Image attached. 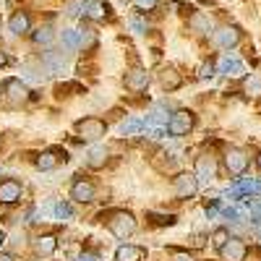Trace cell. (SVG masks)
<instances>
[{
    "instance_id": "obj_1",
    "label": "cell",
    "mask_w": 261,
    "mask_h": 261,
    "mask_svg": "<svg viewBox=\"0 0 261 261\" xmlns=\"http://www.w3.org/2000/svg\"><path fill=\"white\" fill-rule=\"evenodd\" d=\"M107 227H110V232L118 238V241H128L130 235L136 232V217L130 212H113L107 214Z\"/></svg>"
},
{
    "instance_id": "obj_2",
    "label": "cell",
    "mask_w": 261,
    "mask_h": 261,
    "mask_svg": "<svg viewBox=\"0 0 261 261\" xmlns=\"http://www.w3.org/2000/svg\"><path fill=\"white\" fill-rule=\"evenodd\" d=\"M196 128V115L191 110H175L167 120V134L170 136H188Z\"/></svg>"
},
{
    "instance_id": "obj_3",
    "label": "cell",
    "mask_w": 261,
    "mask_h": 261,
    "mask_svg": "<svg viewBox=\"0 0 261 261\" xmlns=\"http://www.w3.org/2000/svg\"><path fill=\"white\" fill-rule=\"evenodd\" d=\"M76 134L81 141H99L107 134V123L99 118H81L76 123Z\"/></svg>"
},
{
    "instance_id": "obj_4",
    "label": "cell",
    "mask_w": 261,
    "mask_h": 261,
    "mask_svg": "<svg viewBox=\"0 0 261 261\" xmlns=\"http://www.w3.org/2000/svg\"><path fill=\"white\" fill-rule=\"evenodd\" d=\"M172 191H175L178 199H193L196 191H199V178L193 172H178L172 178Z\"/></svg>"
},
{
    "instance_id": "obj_5",
    "label": "cell",
    "mask_w": 261,
    "mask_h": 261,
    "mask_svg": "<svg viewBox=\"0 0 261 261\" xmlns=\"http://www.w3.org/2000/svg\"><path fill=\"white\" fill-rule=\"evenodd\" d=\"M0 97H3L8 105H21V102L29 99V89L18 79H8V81H3V92H0Z\"/></svg>"
},
{
    "instance_id": "obj_6",
    "label": "cell",
    "mask_w": 261,
    "mask_h": 261,
    "mask_svg": "<svg viewBox=\"0 0 261 261\" xmlns=\"http://www.w3.org/2000/svg\"><path fill=\"white\" fill-rule=\"evenodd\" d=\"M225 167H227V172L230 175H241V172L248 167V154L243 149H227L225 151Z\"/></svg>"
},
{
    "instance_id": "obj_7",
    "label": "cell",
    "mask_w": 261,
    "mask_h": 261,
    "mask_svg": "<svg viewBox=\"0 0 261 261\" xmlns=\"http://www.w3.org/2000/svg\"><path fill=\"white\" fill-rule=\"evenodd\" d=\"M220 256L225 261H246L248 256V246L243 241H232V238H227V241L220 246Z\"/></svg>"
},
{
    "instance_id": "obj_8",
    "label": "cell",
    "mask_w": 261,
    "mask_h": 261,
    "mask_svg": "<svg viewBox=\"0 0 261 261\" xmlns=\"http://www.w3.org/2000/svg\"><path fill=\"white\" fill-rule=\"evenodd\" d=\"M21 196H24V186L13 178H6L0 180V204H16L21 201Z\"/></svg>"
},
{
    "instance_id": "obj_9",
    "label": "cell",
    "mask_w": 261,
    "mask_h": 261,
    "mask_svg": "<svg viewBox=\"0 0 261 261\" xmlns=\"http://www.w3.org/2000/svg\"><path fill=\"white\" fill-rule=\"evenodd\" d=\"M94 196H97V188H94V183L92 180H73V186H71V199L73 201H79V204H89V201H94Z\"/></svg>"
},
{
    "instance_id": "obj_10",
    "label": "cell",
    "mask_w": 261,
    "mask_h": 261,
    "mask_svg": "<svg viewBox=\"0 0 261 261\" xmlns=\"http://www.w3.org/2000/svg\"><path fill=\"white\" fill-rule=\"evenodd\" d=\"M123 84H125V89H128V92L141 94V92H146V86H149V73H146L144 68H134V71H128V73H125Z\"/></svg>"
},
{
    "instance_id": "obj_11",
    "label": "cell",
    "mask_w": 261,
    "mask_h": 261,
    "mask_svg": "<svg viewBox=\"0 0 261 261\" xmlns=\"http://www.w3.org/2000/svg\"><path fill=\"white\" fill-rule=\"evenodd\" d=\"M84 16L89 21H105V18L113 16V8H110V3H105V0H86Z\"/></svg>"
},
{
    "instance_id": "obj_12",
    "label": "cell",
    "mask_w": 261,
    "mask_h": 261,
    "mask_svg": "<svg viewBox=\"0 0 261 261\" xmlns=\"http://www.w3.org/2000/svg\"><path fill=\"white\" fill-rule=\"evenodd\" d=\"M65 160H68V151L65 149H47V151H42V154L37 157V167L39 170H55Z\"/></svg>"
},
{
    "instance_id": "obj_13",
    "label": "cell",
    "mask_w": 261,
    "mask_h": 261,
    "mask_svg": "<svg viewBox=\"0 0 261 261\" xmlns=\"http://www.w3.org/2000/svg\"><path fill=\"white\" fill-rule=\"evenodd\" d=\"M157 79H160V86L165 92H175V89H180V84H183V79H180V73L172 68V65H167V68H162L160 73H157Z\"/></svg>"
},
{
    "instance_id": "obj_14",
    "label": "cell",
    "mask_w": 261,
    "mask_h": 261,
    "mask_svg": "<svg viewBox=\"0 0 261 261\" xmlns=\"http://www.w3.org/2000/svg\"><path fill=\"white\" fill-rule=\"evenodd\" d=\"M238 39H241V32H238V27H225V29H220V32H214V42L220 47H235L238 45Z\"/></svg>"
},
{
    "instance_id": "obj_15",
    "label": "cell",
    "mask_w": 261,
    "mask_h": 261,
    "mask_svg": "<svg viewBox=\"0 0 261 261\" xmlns=\"http://www.w3.org/2000/svg\"><path fill=\"white\" fill-rule=\"evenodd\" d=\"M58 251V238L55 235H39L34 241V253L37 256H53Z\"/></svg>"
},
{
    "instance_id": "obj_16",
    "label": "cell",
    "mask_w": 261,
    "mask_h": 261,
    "mask_svg": "<svg viewBox=\"0 0 261 261\" xmlns=\"http://www.w3.org/2000/svg\"><path fill=\"white\" fill-rule=\"evenodd\" d=\"M11 32L13 34H27L29 29H32V18H29V13H24V11H16L13 16H11Z\"/></svg>"
},
{
    "instance_id": "obj_17",
    "label": "cell",
    "mask_w": 261,
    "mask_h": 261,
    "mask_svg": "<svg viewBox=\"0 0 261 261\" xmlns=\"http://www.w3.org/2000/svg\"><path fill=\"white\" fill-rule=\"evenodd\" d=\"M188 27H191L193 32H199V34H206V32L212 29V18H209L206 13H201V11H193V13L188 16Z\"/></svg>"
},
{
    "instance_id": "obj_18",
    "label": "cell",
    "mask_w": 261,
    "mask_h": 261,
    "mask_svg": "<svg viewBox=\"0 0 261 261\" xmlns=\"http://www.w3.org/2000/svg\"><path fill=\"white\" fill-rule=\"evenodd\" d=\"M146 256V251L141 246H120L115 251V261H141Z\"/></svg>"
},
{
    "instance_id": "obj_19",
    "label": "cell",
    "mask_w": 261,
    "mask_h": 261,
    "mask_svg": "<svg viewBox=\"0 0 261 261\" xmlns=\"http://www.w3.org/2000/svg\"><path fill=\"white\" fill-rule=\"evenodd\" d=\"M196 178H204V180H212L217 175V167H214V160L212 157H199V162H196V172H193Z\"/></svg>"
},
{
    "instance_id": "obj_20",
    "label": "cell",
    "mask_w": 261,
    "mask_h": 261,
    "mask_svg": "<svg viewBox=\"0 0 261 261\" xmlns=\"http://www.w3.org/2000/svg\"><path fill=\"white\" fill-rule=\"evenodd\" d=\"M105 162H107V149H105V146H97V149L89 151V160H86V165H89V167L97 170V167H102Z\"/></svg>"
},
{
    "instance_id": "obj_21",
    "label": "cell",
    "mask_w": 261,
    "mask_h": 261,
    "mask_svg": "<svg viewBox=\"0 0 261 261\" xmlns=\"http://www.w3.org/2000/svg\"><path fill=\"white\" fill-rule=\"evenodd\" d=\"M32 39H34V45H50L53 42V29H39V32H34L32 34Z\"/></svg>"
},
{
    "instance_id": "obj_22",
    "label": "cell",
    "mask_w": 261,
    "mask_h": 261,
    "mask_svg": "<svg viewBox=\"0 0 261 261\" xmlns=\"http://www.w3.org/2000/svg\"><path fill=\"white\" fill-rule=\"evenodd\" d=\"M246 92L251 94V97H261V81L258 79H246Z\"/></svg>"
},
{
    "instance_id": "obj_23",
    "label": "cell",
    "mask_w": 261,
    "mask_h": 261,
    "mask_svg": "<svg viewBox=\"0 0 261 261\" xmlns=\"http://www.w3.org/2000/svg\"><path fill=\"white\" fill-rule=\"evenodd\" d=\"M227 238H230V232H227V230H217V232L212 235V241H214V246H217V248H220V246L227 241Z\"/></svg>"
},
{
    "instance_id": "obj_24",
    "label": "cell",
    "mask_w": 261,
    "mask_h": 261,
    "mask_svg": "<svg viewBox=\"0 0 261 261\" xmlns=\"http://www.w3.org/2000/svg\"><path fill=\"white\" fill-rule=\"evenodd\" d=\"M134 3H136L139 11H151V8H157L160 0H134Z\"/></svg>"
},
{
    "instance_id": "obj_25",
    "label": "cell",
    "mask_w": 261,
    "mask_h": 261,
    "mask_svg": "<svg viewBox=\"0 0 261 261\" xmlns=\"http://www.w3.org/2000/svg\"><path fill=\"white\" fill-rule=\"evenodd\" d=\"M81 8H84L81 0H73V3L65 6V13H68V16H79V13H81Z\"/></svg>"
},
{
    "instance_id": "obj_26",
    "label": "cell",
    "mask_w": 261,
    "mask_h": 261,
    "mask_svg": "<svg viewBox=\"0 0 261 261\" xmlns=\"http://www.w3.org/2000/svg\"><path fill=\"white\" fill-rule=\"evenodd\" d=\"M212 76H214V68H212V65H201L199 79H212Z\"/></svg>"
},
{
    "instance_id": "obj_27",
    "label": "cell",
    "mask_w": 261,
    "mask_h": 261,
    "mask_svg": "<svg viewBox=\"0 0 261 261\" xmlns=\"http://www.w3.org/2000/svg\"><path fill=\"white\" fill-rule=\"evenodd\" d=\"M11 63V58H8V53H3L0 50V68H6V65Z\"/></svg>"
},
{
    "instance_id": "obj_28",
    "label": "cell",
    "mask_w": 261,
    "mask_h": 261,
    "mask_svg": "<svg viewBox=\"0 0 261 261\" xmlns=\"http://www.w3.org/2000/svg\"><path fill=\"white\" fill-rule=\"evenodd\" d=\"M172 261H193V256H191V253H178Z\"/></svg>"
},
{
    "instance_id": "obj_29",
    "label": "cell",
    "mask_w": 261,
    "mask_h": 261,
    "mask_svg": "<svg viewBox=\"0 0 261 261\" xmlns=\"http://www.w3.org/2000/svg\"><path fill=\"white\" fill-rule=\"evenodd\" d=\"M0 261H16L11 253H0Z\"/></svg>"
},
{
    "instance_id": "obj_30",
    "label": "cell",
    "mask_w": 261,
    "mask_h": 261,
    "mask_svg": "<svg viewBox=\"0 0 261 261\" xmlns=\"http://www.w3.org/2000/svg\"><path fill=\"white\" fill-rule=\"evenodd\" d=\"M3 246H6V232L0 230V251H3Z\"/></svg>"
},
{
    "instance_id": "obj_31",
    "label": "cell",
    "mask_w": 261,
    "mask_h": 261,
    "mask_svg": "<svg viewBox=\"0 0 261 261\" xmlns=\"http://www.w3.org/2000/svg\"><path fill=\"white\" fill-rule=\"evenodd\" d=\"M256 167H258V170H261V154H258V157H256Z\"/></svg>"
}]
</instances>
